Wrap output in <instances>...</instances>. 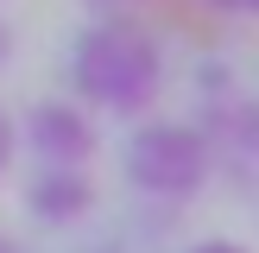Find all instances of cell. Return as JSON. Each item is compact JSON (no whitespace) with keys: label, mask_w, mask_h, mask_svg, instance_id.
<instances>
[{"label":"cell","mask_w":259,"mask_h":253,"mask_svg":"<svg viewBox=\"0 0 259 253\" xmlns=\"http://www.w3.org/2000/svg\"><path fill=\"white\" fill-rule=\"evenodd\" d=\"M126 164L152 190H190L196 184V146L184 133H139L133 152H126Z\"/></svg>","instance_id":"7a4b0ae2"},{"label":"cell","mask_w":259,"mask_h":253,"mask_svg":"<svg viewBox=\"0 0 259 253\" xmlns=\"http://www.w3.org/2000/svg\"><path fill=\"white\" fill-rule=\"evenodd\" d=\"M25 202H32V215H45V222H70V215L89 209V184L76 171H57V164H51V171L25 190Z\"/></svg>","instance_id":"277c9868"},{"label":"cell","mask_w":259,"mask_h":253,"mask_svg":"<svg viewBox=\"0 0 259 253\" xmlns=\"http://www.w3.org/2000/svg\"><path fill=\"white\" fill-rule=\"evenodd\" d=\"M0 253H19V247H13V240H7V234H0Z\"/></svg>","instance_id":"8992f818"},{"label":"cell","mask_w":259,"mask_h":253,"mask_svg":"<svg viewBox=\"0 0 259 253\" xmlns=\"http://www.w3.org/2000/svg\"><path fill=\"white\" fill-rule=\"evenodd\" d=\"M32 146L45 152L51 164H76V158H89L95 133H89V120H82L76 108H63V101H45V108H32Z\"/></svg>","instance_id":"3957f363"},{"label":"cell","mask_w":259,"mask_h":253,"mask_svg":"<svg viewBox=\"0 0 259 253\" xmlns=\"http://www.w3.org/2000/svg\"><path fill=\"white\" fill-rule=\"evenodd\" d=\"M7 164H13V114L0 108V177H7Z\"/></svg>","instance_id":"5b68a950"},{"label":"cell","mask_w":259,"mask_h":253,"mask_svg":"<svg viewBox=\"0 0 259 253\" xmlns=\"http://www.w3.org/2000/svg\"><path fill=\"white\" fill-rule=\"evenodd\" d=\"M76 89H82L89 101H101V108H139V101L152 95V82H158V57H152V45L133 32V25L108 19L95 25V32L76 38Z\"/></svg>","instance_id":"6da1fadb"}]
</instances>
